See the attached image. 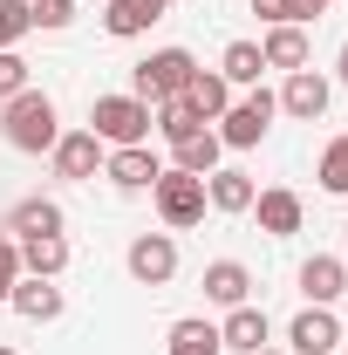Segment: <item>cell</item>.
<instances>
[{
    "instance_id": "obj_1",
    "label": "cell",
    "mask_w": 348,
    "mask_h": 355,
    "mask_svg": "<svg viewBox=\"0 0 348 355\" xmlns=\"http://www.w3.org/2000/svg\"><path fill=\"white\" fill-rule=\"evenodd\" d=\"M0 130H7V144L14 150H55V137H62V123H55V103H48L42 89H21V96H7V110H0Z\"/></svg>"
},
{
    "instance_id": "obj_2",
    "label": "cell",
    "mask_w": 348,
    "mask_h": 355,
    "mask_svg": "<svg viewBox=\"0 0 348 355\" xmlns=\"http://www.w3.org/2000/svg\"><path fill=\"white\" fill-rule=\"evenodd\" d=\"M191 76H198L191 48H157V55H143V62L130 69V96L137 103H164V96H184Z\"/></svg>"
},
{
    "instance_id": "obj_3",
    "label": "cell",
    "mask_w": 348,
    "mask_h": 355,
    "mask_svg": "<svg viewBox=\"0 0 348 355\" xmlns=\"http://www.w3.org/2000/svg\"><path fill=\"white\" fill-rule=\"evenodd\" d=\"M89 130L103 137L110 150L143 144V137H150V103H137V96H96V103H89Z\"/></svg>"
},
{
    "instance_id": "obj_4",
    "label": "cell",
    "mask_w": 348,
    "mask_h": 355,
    "mask_svg": "<svg viewBox=\"0 0 348 355\" xmlns=\"http://www.w3.org/2000/svg\"><path fill=\"white\" fill-rule=\"evenodd\" d=\"M150 198H157V219L177 225V232L205 219V178H191V171H164L150 184Z\"/></svg>"
},
{
    "instance_id": "obj_5",
    "label": "cell",
    "mask_w": 348,
    "mask_h": 355,
    "mask_svg": "<svg viewBox=\"0 0 348 355\" xmlns=\"http://www.w3.org/2000/svg\"><path fill=\"white\" fill-rule=\"evenodd\" d=\"M273 110H280V96L253 89L246 103H232V110L218 116V123H225V130H218V144H225V150H253V144L266 137V123H273Z\"/></svg>"
},
{
    "instance_id": "obj_6",
    "label": "cell",
    "mask_w": 348,
    "mask_h": 355,
    "mask_svg": "<svg viewBox=\"0 0 348 355\" xmlns=\"http://www.w3.org/2000/svg\"><path fill=\"white\" fill-rule=\"evenodd\" d=\"M130 273L143 280V287H164L177 273V239L171 232H143V239H130Z\"/></svg>"
},
{
    "instance_id": "obj_7",
    "label": "cell",
    "mask_w": 348,
    "mask_h": 355,
    "mask_svg": "<svg viewBox=\"0 0 348 355\" xmlns=\"http://www.w3.org/2000/svg\"><path fill=\"white\" fill-rule=\"evenodd\" d=\"M287 349L294 355H335L342 349V321H335L328 308H301L294 328H287Z\"/></svg>"
},
{
    "instance_id": "obj_8",
    "label": "cell",
    "mask_w": 348,
    "mask_h": 355,
    "mask_svg": "<svg viewBox=\"0 0 348 355\" xmlns=\"http://www.w3.org/2000/svg\"><path fill=\"white\" fill-rule=\"evenodd\" d=\"M103 178H110V184H123V191H150V184L164 178V164H157L143 144H123V150H110V157H103Z\"/></svg>"
},
{
    "instance_id": "obj_9",
    "label": "cell",
    "mask_w": 348,
    "mask_h": 355,
    "mask_svg": "<svg viewBox=\"0 0 348 355\" xmlns=\"http://www.w3.org/2000/svg\"><path fill=\"white\" fill-rule=\"evenodd\" d=\"M48 157H55L62 178H96V171H103V137H96V130H69V137H55Z\"/></svg>"
},
{
    "instance_id": "obj_10",
    "label": "cell",
    "mask_w": 348,
    "mask_h": 355,
    "mask_svg": "<svg viewBox=\"0 0 348 355\" xmlns=\"http://www.w3.org/2000/svg\"><path fill=\"white\" fill-rule=\"evenodd\" d=\"M7 308L21 314V321H55V314H62V287H55V280H35V273H21L14 294H7Z\"/></svg>"
},
{
    "instance_id": "obj_11",
    "label": "cell",
    "mask_w": 348,
    "mask_h": 355,
    "mask_svg": "<svg viewBox=\"0 0 348 355\" xmlns=\"http://www.w3.org/2000/svg\"><path fill=\"white\" fill-rule=\"evenodd\" d=\"M301 294H307V308H328L335 294H348V266L335 260V253H314V260L301 266Z\"/></svg>"
},
{
    "instance_id": "obj_12",
    "label": "cell",
    "mask_w": 348,
    "mask_h": 355,
    "mask_svg": "<svg viewBox=\"0 0 348 355\" xmlns=\"http://www.w3.org/2000/svg\"><path fill=\"white\" fill-rule=\"evenodd\" d=\"M280 110H287V116H301V123H314V116L328 110V76L294 69V76H287V89H280Z\"/></svg>"
},
{
    "instance_id": "obj_13",
    "label": "cell",
    "mask_w": 348,
    "mask_h": 355,
    "mask_svg": "<svg viewBox=\"0 0 348 355\" xmlns=\"http://www.w3.org/2000/svg\"><path fill=\"white\" fill-rule=\"evenodd\" d=\"M14 246H21V273H35V280H55L69 266V239L62 232H35V239H14Z\"/></svg>"
},
{
    "instance_id": "obj_14",
    "label": "cell",
    "mask_w": 348,
    "mask_h": 355,
    "mask_svg": "<svg viewBox=\"0 0 348 355\" xmlns=\"http://www.w3.org/2000/svg\"><path fill=\"white\" fill-rule=\"evenodd\" d=\"M246 294H253V273L239 260H212L205 266V301H218V308H246Z\"/></svg>"
},
{
    "instance_id": "obj_15",
    "label": "cell",
    "mask_w": 348,
    "mask_h": 355,
    "mask_svg": "<svg viewBox=\"0 0 348 355\" xmlns=\"http://www.w3.org/2000/svg\"><path fill=\"white\" fill-rule=\"evenodd\" d=\"M218 342H225V349H239V355H260V349H266V314L253 308V301H246V308H225Z\"/></svg>"
},
{
    "instance_id": "obj_16",
    "label": "cell",
    "mask_w": 348,
    "mask_h": 355,
    "mask_svg": "<svg viewBox=\"0 0 348 355\" xmlns=\"http://www.w3.org/2000/svg\"><path fill=\"white\" fill-rule=\"evenodd\" d=\"M157 21H164V0H110V14H103V28L116 42H130V35L157 28Z\"/></svg>"
},
{
    "instance_id": "obj_17",
    "label": "cell",
    "mask_w": 348,
    "mask_h": 355,
    "mask_svg": "<svg viewBox=\"0 0 348 355\" xmlns=\"http://www.w3.org/2000/svg\"><path fill=\"white\" fill-rule=\"evenodd\" d=\"M253 212H260V232H273V239L301 232V198L294 191H253Z\"/></svg>"
},
{
    "instance_id": "obj_18",
    "label": "cell",
    "mask_w": 348,
    "mask_h": 355,
    "mask_svg": "<svg viewBox=\"0 0 348 355\" xmlns=\"http://www.w3.org/2000/svg\"><path fill=\"white\" fill-rule=\"evenodd\" d=\"M184 103H191V110L212 123V116H225V110H232V83H225L218 69H198V76L184 83Z\"/></svg>"
},
{
    "instance_id": "obj_19",
    "label": "cell",
    "mask_w": 348,
    "mask_h": 355,
    "mask_svg": "<svg viewBox=\"0 0 348 355\" xmlns=\"http://www.w3.org/2000/svg\"><path fill=\"white\" fill-rule=\"evenodd\" d=\"M218 130H191V137H177L171 144V157H177V171H191V178H212L218 171Z\"/></svg>"
},
{
    "instance_id": "obj_20",
    "label": "cell",
    "mask_w": 348,
    "mask_h": 355,
    "mask_svg": "<svg viewBox=\"0 0 348 355\" xmlns=\"http://www.w3.org/2000/svg\"><path fill=\"white\" fill-rule=\"evenodd\" d=\"M260 55H266V69H307V28H266V42H260Z\"/></svg>"
},
{
    "instance_id": "obj_21",
    "label": "cell",
    "mask_w": 348,
    "mask_h": 355,
    "mask_svg": "<svg viewBox=\"0 0 348 355\" xmlns=\"http://www.w3.org/2000/svg\"><path fill=\"white\" fill-rule=\"evenodd\" d=\"M205 205H218V212H253V178L246 171H212L205 178Z\"/></svg>"
},
{
    "instance_id": "obj_22",
    "label": "cell",
    "mask_w": 348,
    "mask_h": 355,
    "mask_svg": "<svg viewBox=\"0 0 348 355\" xmlns=\"http://www.w3.org/2000/svg\"><path fill=\"white\" fill-rule=\"evenodd\" d=\"M7 232H21V239H35V232H62V205H55V198H21V205L7 212Z\"/></svg>"
},
{
    "instance_id": "obj_23",
    "label": "cell",
    "mask_w": 348,
    "mask_h": 355,
    "mask_svg": "<svg viewBox=\"0 0 348 355\" xmlns=\"http://www.w3.org/2000/svg\"><path fill=\"white\" fill-rule=\"evenodd\" d=\"M150 123L171 137V144H177V137H191V130H205V116H198L184 96H164V103H150Z\"/></svg>"
},
{
    "instance_id": "obj_24",
    "label": "cell",
    "mask_w": 348,
    "mask_h": 355,
    "mask_svg": "<svg viewBox=\"0 0 348 355\" xmlns=\"http://www.w3.org/2000/svg\"><path fill=\"white\" fill-rule=\"evenodd\" d=\"M164 355H225V342H218L212 321H177L171 328V349Z\"/></svg>"
},
{
    "instance_id": "obj_25",
    "label": "cell",
    "mask_w": 348,
    "mask_h": 355,
    "mask_svg": "<svg viewBox=\"0 0 348 355\" xmlns=\"http://www.w3.org/2000/svg\"><path fill=\"white\" fill-rule=\"evenodd\" d=\"M260 69H266V55H260V42H232L225 48V62H218V76L232 89H246V83H260Z\"/></svg>"
},
{
    "instance_id": "obj_26",
    "label": "cell",
    "mask_w": 348,
    "mask_h": 355,
    "mask_svg": "<svg viewBox=\"0 0 348 355\" xmlns=\"http://www.w3.org/2000/svg\"><path fill=\"white\" fill-rule=\"evenodd\" d=\"M253 14H260V21H273V28H287V21H294V28H307L321 7H314V0H253Z\"/></svg>"
},
{
    "instance_id": "obj_27",
    "label": "cell",
    "mask_w": 348,
    "mask_h": 355,
    "mask_svg": "<svg viewBox=\"0 0 348 355\" xmlns=\"http://www.w3.org/2000/svg\"><path fill=\"white\" fill-rule=\"evenodd\" d=\"M321 184H328V191H342V198H348V137H335V144L321 150Z\"/></svg>"
},
{
    "instance_id": "obj_28",
    "label": "cell",
    "mask_w": 348,
    "mask_h": 355,
    "mask_svg": "<svg viewBox=\"0 0 348 355\" xmlns=\"http://www.w3.org/2000/svg\"><path fill=\"white\" fill-rule=\"evenodd\" d=\"M21 35H35V21H28V0H0V48H14Z\"/></svg>"
},
{
    "instance_id": "obj_29",
    "label": "cell",
    "mask_w": 348,
    "mask_h": 355,
    "mask_svg": "<svg viewBox=\"0 0 348 355\" xmlns=\"http://www.w3.org/2000/svg\"><path fill=\"white\" fill-rule=\"evenodd\" d=\"M28 21L35 28H69L76 21V0H28Z\"/></svg>"
},
{
    "instance_id": "obj_30",
    "label": "cell",
    "mask_w": 348,
    "mask_h": 355,
    "mask_svg": "<svg viewBox=\"0 0 348 355\" xmlns=\"http://www.w3.org/2000/svg\"><path fill=\"white\" fill-rule=\"evenodd\" d=\"M21 89H28V62H21L14 48H0V103H7V96H21Z\"/></svg>"
},
{
    "instance_id": "obj_31",
    "label": "cell",
    "mask_w": 348,
    "mask_h": 355,
    "mask_svg": "<svg viewBox=\"0 0 348 355\" xmlns=\"http://www.w3.org/2000/svg\"><path fill=\"white\" fill-rule=\"evenodd\" d=\"M14 280H21V246H14V239H0V301L14 294Z\"/></svg>"
},
{
    "instance_id": "obj_32",
    "label": "cell",
    "mask_w": 348,
    "mask_h": 355,
    "mask_svg": "<svg viewBox=\"0 0 348 355\" xmlns=\"http://www.w3.org/2000/svg\"><path fill=\"white\" fill-rule=\"evenodd\" d=\"M335 76H342V83H348V48H342V69H335Z\"/></svg>"
},
{
    "instance_id": "obj_33",
    "label": "cell",
    "mask_w": 348,
    "mask_h": 355,
    "mask_svg": "<svg viewBox=\"0 0 348 355\" xmlns=\"http://www.w3.org/2000/svg\"><path fill=\"white\" fill-rule=\"evenodd\" d=\"M260 355H280V349H260Z\"/></svg>"
},
{
    "instance_id": "obj_34",
    "label": "cell",
    "mask_w": 348,
    "mask_h": 355,
    "mask_svg": "<svg viewBox=\"0 0 348 355\" xmlns=\"http://www.w3.org/2000/svg\"><path fill=\"white\" fill-rule=\"evenodd\" d=\"M314 7H328V0H314Z\"/></svg>"
},
{
    "instance_id": "obj_35",
    "label": "cell",
    "mask_w": 348,
    "mask_h": 355,
    "mask_svg": "<svg viewBox=\"0 0 348 355\" xmlns=\"http://www.w3.org/2000/svg\"><path fill=\"white\" fill-rule=\"evenodd\" d=\"M0 355H14V349H0Z\"/></svg>"
},
{
    "instance_id": "obj_36",
    "label": "cell",
    "mask_w": 348,
    "mask_h": 355,
    "mask_svg": "<svg viewBox=\"0 0 348 355\" xmlns=\"http://www.w3.org/2000/svg\"><path fill=\"white\" fill-rule=\"evenodd\" d=\"M164 7H171V0H164Z\"/></svg>"
},
{
    "instance_id": "obj_37",
    "label": "cell",
    "mask_w": 348,
    "mask_h": 355,
    "mask_svg": "<svg viewBox=\"0 0 348 355\" xmlns=\"http://www.w3.org/2000/svg\"><path fill=\"white\" fill-rule=\"evenodd\" d=\"M342 342H348V335H342Z\"/></svg>"
}]
</instances>
